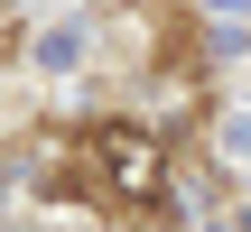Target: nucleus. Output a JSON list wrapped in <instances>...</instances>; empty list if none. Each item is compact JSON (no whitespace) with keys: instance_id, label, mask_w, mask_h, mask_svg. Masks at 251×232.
I'll list each match as a JSON object with an SVG mask.
<instances>
[{"instance_id":"f03ea898","label":"nucleus","mask_w":251,"mask_h":232,"mask_svg":"<svg viewBox=\"0 0 251 232\" xmlns=\"http://www.w3.org/2000/svg\"><path fill=\"white\" fill-rule=\"evenodd\" d=\"M75 46H84L75 28H47V37H37V65H75Z\"/></svg>"},{"instance_id":"f257e3e1","label":"nucleus","mask_w":251,"mask_h":232,"mask_svg":"<svg viewBox=\"0 0 251 232\" xmlns=\"http://www.w3.org/2000/svg\"><path fill=\"white\" fill-rule=\"evenodd\" d=\"M93 177H102L121 205H158V195H168V149H158L140 121H102V130H93Z\"/></svg>"}]
</instances>
